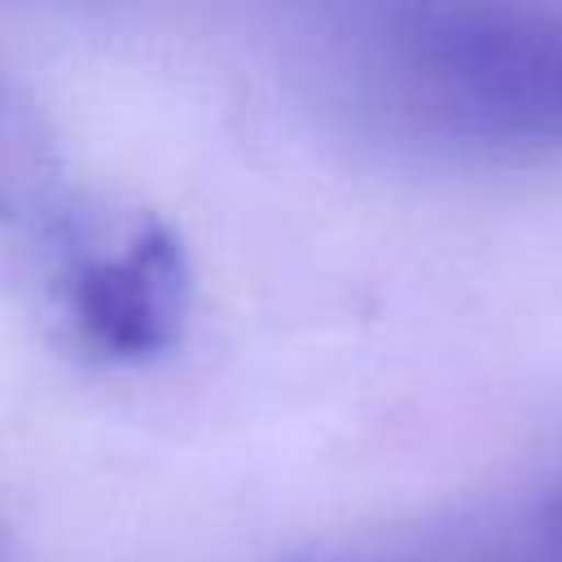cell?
<instances>
[{
	"instance_id": "cell-1",
	"label": "cell",
	"mask_w": 562,
	"mask_h": 562,
	"mask_svg": "<svg viewBox=\"0 0 562 562\" xmlns=\"http://www.w3.org/2000/svg\"><path fill=\"white\" fill-rule=\"evenodd\" d=\"M356 61L373 110L422 140L562 158V4H386L360 18Z\"/></svg>"
},
{
	"instance_id": "cell-2",
	"label": "cell",
	"mask_w": 562,
	"mask_h": 562,
	"mask_svg": "<svg viewBox=\"0 0 562 562\" xmlns=\"http://www.w3.org/2000/svg\"><path fill=\"white\" fill-rule=\"evenodd\" d=\"M40 268L66 342L101 364L158 360L184 334L193 299L189 250L145 206H53L40 220Z\"/></svg>"
}]
</instances>
